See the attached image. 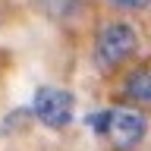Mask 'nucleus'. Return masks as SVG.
I'll return each instance as SVG.
<instances>
[{
  "label": "nucleus",
  "mask_w": 151,
  "mask_h": 151,
  "mask_svg": "<svg viewBox=\"0 0 151 151\" xmlns=\"http://www.w3.org/2000/svg\"><path fill=\"white\" fill-rule=\"evenodd\" d=\"M139 50V38L132 32L129 22H107L98 32V44H94V57L104 69H116L126 60H132V54Z\"/></svg>",
  "instance_id": "f257e3e1"
},
{
  "label": "nucleus",
  "mask_w": 151,
  "mask_h": 151,
  "mask_svg": "<svg viewBox=\"0 0 151 151\" xmlns=\"http://www.w3.org/2000/svg\"><path fill=\"white\" fill-rule=\"evenodd\" d=\"M123 94H126L132 104H145V107H151V63L135 66V69L126 76Z\"/></svg>",
  "instance_id": "20e7f679"
},
{
  "label": "nucleus",
  "mask_w": 151,
  "mask_h": 151,
  "mask_svg": "<svg viewBox=\"0 0 151 151\" xmlns=\"http://www.w3.org/2000/svg\"><path fill=\"white\" fill-rule=\"evenodd\" d=\"M148 132V123L135 107H113V120H110V135L107 139L113 142L116 151H129L135 148Z\"/></svg>",
  "instance_id": "7ed1b4c3"
},
{
  "label": "nucleus",
  "mask_w": 151,
  "mask_h": 151,
  "mask_svg": "<svg viewBox=\"0 0 151 151\" xmlns=\"http://www.w3.org/2000/svg\"><path fill=\"white\" fill-rule=\"evenodd\" d=\"M76 3L79 0H41V9H44L47 16H54V19H63V16H69L76 9Z\"/></svg>",
  "instance_id": "39448f33"
},
{
  "label": "nucleus",
  "mask_w": 151,
  "mask_h": 151,
  "mask_svg": "<svg viewBox=\"0 0 151 151\" xmlns=\"http://www.w3.org/2000/svg\"><path fill=\"white\" fill-rule=\"evenodd\" d=\"M73 110H76V98L63 88H38L35 98H32V113L38 116V123H44L47 129H63L69 126L73 120Z\"/></svg>",
  "instance_id": "f03ea898"
},
{
  "label": "nucleus",
  "mask_w": 151,
  "mask_h": 151,
  "mask_svg": "<svg viewBox=\"0 0 151 151\" xmlns=\"http://www.w3.org/2000/svg\"><path fill=\"white\" fill-rule=\"evenodd\" d=\"M110 120H113V110L91 113V116H88V129H91L94 135H110Z\"/></svg>",
  "instance_id": "423d86ee"
},
{
  "label": "nucleus",
  "mask_w": 151,
  "mask_h": 151,
  "mask_svg": "<svg viewBox=\"0 0 151 151\" xmlns=\"http://www.w3.org/2000/svg\"><path fill=\"white\" fill-rule=\"evenodd\" d=\"M110 6L116 9H129V13H139V9H148L151 6V0H107Z\"/></svg>",
  "instance_id": "0eeeda50"
}]
</instances>
